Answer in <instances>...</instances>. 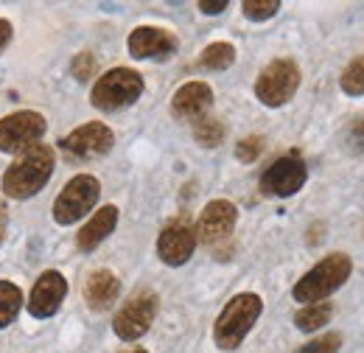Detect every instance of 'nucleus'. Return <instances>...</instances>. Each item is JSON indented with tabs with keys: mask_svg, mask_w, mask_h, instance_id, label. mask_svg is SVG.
Returning a JSON list of instances; mask_svg holds the SVG:
<instances>
[{
	"mask_svg": "<svg viewBox=\"0 0 364 353\" xmlns=\"http://www.w3.org/2000/svg\"><path fill=\"white\" fill-rule=\"evenodd\" d=\"M53 174V149L48 143L28 146L3 174V194L11 199H28L40 194Z\"/></svg>",
	"mask_w": 364,
	"mask_h": 353,
	"instance_id": "f257e3e1",
	"label": "nucleus"
},
{
	"mask_svg": "<svg viewBox=\"0 0 364 353\" xmlns=\"http://www.w3.org/2000/svg\"><path fill=\"white\" fill-rule=\"evenodd\" d=\"M353 275V261L348 253H331L325 255L319 264H314L291 289V297L300 303V306H309V303H322L328 300L333 292H339L348 278Z\"/></svg>",
	"mask_w": 364,
	"mask_h": 353,
	"instance_id": "f03ea898",
	"label": "nucleus"
},
{
	"mask_svg": "<svg viewBox=\"0 0 364 353\" xmlns=\"http://www.w3.org/2000/svg\"><path fill=\"white\" fill-rule=\"evenodd\" d=\"M264 314V300L255 292H241L235 297H230L228 306L213 322V339L222 351H235L244 345V339L250 337V331L255 328L258 317Z\"/></svg>",
	"mask_w": 364,
	"mask_h": 353,
	"instance_id": "7ed1b4c3",
	"label": "nucleus"
},
{
	"mask_svg": "<svg viewBox=\"0 0 364 353\" xmlns=\"http://www.w3.org/2000/svg\"><path fill=\"white\" fill-rule=\"evenodd\" d=\"M143 76L132 68H112L90 90V104L101 112H118L124 107H132L143 95Z\"/></svg>",
	"mask_w": 364,
	"mask_h": 353,
	"instance_id": "20e7f679",
	"label": "nucleus"
},
{
	"mask_svg": "<svg viewBox=\"0 0 364 353\" xmlns=\"http://www.w3.org/2000/svg\"><path fill=\"white\" fill-rule=\"evenodd\" d=\"M300 88V68L294 59H272L255 79V98L264 107H286Z\"/></svg>",
	"mask_w": 364,
	"mask_h": 353,
	"instance_id": "39448f33",
	"label": "nucleus"
},
{
	"mask_svg": "<svg viewBox=\"0 0 364 353\" xmlns=\"http://www.w3.org/2000/svg\"><path fill=\"white\" fill-rule=\"evenodd\" d=\"M98 196H101V182L92 174H76L53 202V221L62 227L76 224L95 208Z\"/></svg>",
	"mask_w": 364,
	"mask_h": 353,
	"instance_id": "423d86ee",
	"label": "nucleus"
},
{
	"mask_svg": "<svg viewBox=\"0 0 364 353\" xmlns=\"http://www.w3.org/2000/svg\"><path fill=\"white\" fill-rule=\"evenodd\" d=\"M157 311H160V297H157V292H151V289L135 292V295L118 309L115 320H112L115 337L124 339V342L140 339L143 334H149L151 322L157 320Z\"/></svg>",
	"mask_w": 364,
	"mask_h": 353,
	"instance_id": "0eeeda50",
	"label": "nucleus"
},
{
	"mask_svg": "<svg viewBox=\"0 0 364 353\" xmlns=\"http://www.w3.org/2000/svg\"><path fill=\"white\" fill-rule=\"evenodd\" d=\"M309 179V166L297 152H289L283 157H277L272 166H267V172L261 174V194L274 196V199H286L294 196Z\"/></svg>",
	"mask_w": 364,
	"mask_h": 353,
	"instance_id": "6e6552de",
	"label": "nucleus"
},
{
	"mask_svg": "<svg viewBox=\"0 0 364 353\" xmlns=\"http://www.w3.org/2000/svg\"><path fill=\"white\" fill-rule=\"evenodd\" d=\"M46 118L34 110H20L6 118H0V152H26L28 146L40 143L46 135Z\"/></svg>",
	"mask_w": 364,
	"mask_h": 353,
	"instance_id": "1a4fd4ad",
	"label": "nucleus"
},
{
	"mask_svg": "<svg viewBox=\"0 0 364 353\" xmlns=\"http://www.w3.org/2000/svg\"><path fill=\"white\" fill-rule=\"evenodd\" d=\"M235 221H238V208L230 202V199H213L205 205V211L199 214V221L193 224L196 227V241L205 244V247H219L225 244L232 230H235Z\"/></svg>",
	"mask_w": 364,
	"mask_h": 353,
	"instance_id": "9d476101",
	"label": "nucleus"
},
{
	"mask_svg": "<svg viewBox=\"0 0 364 353\" xmlns=\"http://www.w3.org/2000/svg\"><path fill=\"white\" fill-rule=\"evenodd\" d=\"M196 244V227L188 219H174L157 236V255L166 266H182L191 261Z\"/></svg>",
	"mask_w": 364,
	"mask_h": 353,
	"instance_id": "9b49d317",
	"label": "nucleus"
},
{
	"mask_svg": "<svg viewBox=\"0 0 364 353\" xmlns=\"http://www.w3.org/2000/svg\"><path fill=\"white\" fill-rule=\"evenodd\" d=\"M129 48V56L135 59H171L180 48V40L168 31V28H160V26H137L135 31L129 34L127 40Z\"/></svg>",
	"mask_w": 364,
	"mask_h": 353,
	"instance_id": "f8f14e48",
	"label": "nucleus"
},
{
	"mask_svg": "<svg viewBox=\"0 0 364 353\" xmlns=\"http://www.w3.org/2000/svg\"><path fill=\"white\" fill-rule=\"evenodd\" d=\"M112 143H115V135L101 121H90V124L73 130L68 137H62V149L73 157H82V160H92V157L107 154L112 149Z\"/></svg>",
	"mask_w": 364,
	"mask_h": 353,
	"instance_id": "ddd939ff",
	"label": "nucleus"
},
{
	"mask_svg": "<svg viewBox=\"0 0 364 353\" xmlns=\"http://www.w3.org/2000/svg\"><path fill=\"white\" fill-rule=\"evenodd\" d=\"M65 297H68V280H65V275L56 272V269H48V272L40 275V280L31 289L28 314L34 320H48V317H53L56 311L62 309Z\"/></svg>",
	"mask_w": 364,
	"mask_h": 353,
	"instance_id": "4468645a",
	"label": "nucleus"
},
{
	"mask_svg": "<svg viewBox=\"0 0 364 353\" xmlns=\"http://www.w3.org/2000/svg\"><path fill=\"white\" fill-rule=\"evenodd\" d=\"M213 107V88L208 82H185L171 98V115L180 121H199Z\"/></svg>",
	"mask_w": 364,
	"mask_h": 353,
	"instance_id": "2eb2a0df",
	"label": "nucleus"
},
{
	"mask_svg": "<svg viewBox=\"0 0 364 353\" xmlns=\"http://www.w3.org/2000/svg\"><path fill=\"white\" fill-rule=\"evenodd\" d=\"M115 224H118V208H115V205L98 208L90 219H87V224L76 233V247H79V253H92L95 247H101V241L109 238V233L115 230Z\"/></svg>",
	"mask_w": 364,
	"mask_h": 353,
	"instance_id": "dca6fc26",
	"label": "nucleus"
},
{
	"mask_svg": "<svg viewBox=\"0 0 364 353\" xmlns=\"http://www.w3.org/2000/svg\"><path fill=\"white\" fill-rule=\"evenodd\" d=\"M121 297V280L115 278V272L109 269H98L92 272L85 283V300L92 311H107L115 306V300Z\"/></svg>",
	"mask_w": 364,
	"mask_h": 353,
	"instance_id": "f3484780",
	"label": "nucleus"
},
{
	"mask_svg": "<svg viewBox=\"0 0 364 353\" xmlns=\"http://www.w3.org/2000/svg\"><path fill=\"white\" fill-rule=\"evenodd\" d=\"M331 317H333V306H331L328 300H322V303H309V306H303V309L294 314V325H297L303 334H314V331L325 328V325L331 322Z\"/></svg>",
	"mask_w": 364,
	"mask_h": 353,
	"instance_id": "a211bd4d",
	"label": "nucleus"
},
{
	"mask_svg": "<svg viewBox=\"0 0 364 353\" xmlns=\"http://www.w3.org/2000/svg\"><path fill=\"white\" fill-rule=\"evenodd\" d=\"M235 62V45L232 43H210L199 53V68L210 73H222Z\"/></svg>",
	"mask_w": 364,
	"mask_h": 353,
	"instance_id": "6ab92c4d",
	"label": "nucleus"
},
{
	"mask_svg": "<svg viewBox=\"0 0 364 353\" xmlns=\"http://www.w3.org/2000/svg\"><path fill=\"white\" fill-rule=\"evenodd\" d=\"M20 309H23V292H20V286H14L9 280H0V331L9 328L17 320Z\"/></svg>",
	"mask_w": 364,
	"mask_h": 353,
	"instance_id": "aec40b11",
	"label": "nucleus"
},
{
	"mask_svg": "<svg viewBox=\"0 0 364 353\" xmlns=\"http://www.w3.org/2000/svg\"><path fill=\"white\" fill-rule=\"evenodd\" d=\"M225 132H228L225 124H222L219 118H213V115H205V118L193 121V137H196V143L205 146V149H216V146H222Z\"/></svg>",
	"mask_w": 364,
	"mask_h": 353,
	"instance_id": "412c9836",
	"label": "nucleus"
},
{
	"mask_svg": "<svg viewBox=\"0 0 364 353\" xmlns=\"http://www.w3.org/2000/svg\"><path fill=\"white\" fill-rule=\"evenodd\" d=\"M339 88H342L345 95H350V98L364 95V53L348 62V68L339 76Z\"/></svg>",
	"mask_w": 364,
	"mask_h": 353,
	"instance_id": "4be33fe9",
	"label": "nucleus"
},
{
	"mask_svg": "<svg viewBox=\"0 0 364 353\" xmlns=\"http://www.w3.org/2000/svg\"><path fill=\"white\" fill-rule=\"evenodd\" d=\"M241 11H244L247 20L264 23V20H272L274 14L280 11V0H244Z\"/></svg>",
	"mask_w": 364,
	"mask_h": 353,
	"instance_id": "5701e85b",
	"label": "nucleus"
},
{
	"mask_svg": "<svg viewBox=\"0 0 364 353\" xmlns=\"http://www.w3.org/2000/svg\"><path fill=\"white\" fill-rule=\"evenodd\" d=\"M342 348V334L339 331H328L322 337H314L311 342L300 345L294 353H336Z\"/></svg>",
	"mask_w": 364,
	"mask_h": 353,
	"instance_id": "b1692460",
	"label": "nucleus"
},
{
	"mask_svg": "<svg viewBox=\"0 0 364 353\" xmlns=\"http://www.w3.org/2000/svg\"><path fill=\"white\" fill-rule=\"evenodd\" d=\"M261 154H264V137L261 135H250V137L235 143V157L241 163H255Z\"/></svg>",
	"mask_w": 364,
	"mask_h": 353,
	"instance_id": "393cba45",
	"label": "nucleus"
},
{
	"mask_svg": "<svg viewBox=\"0 0 364 353\" xmlns=\"http://www.w3.org/2000/svg\"><path fill=\"white\" fill-rule=\"evenodd\" d=\"M345 149L350 154H364V118H353L345 130Z\"/></svg>",
	"mask_w": 364,
	"mask_h": 353,
	"instance_id": "a878e982",
	"label": "nucleus"
},
{
	"mask_svg": "<svg viewBox=\"0 0 364 353\" xmlns=\"http://www.w3.org/2000/svg\"><path fill=\"white\" fill-rule=\"evenodd\" d=\"M70 73H73L79 82H87L90 76H95V56H92L90 51H82V53L73 56V62H70Z\"/></svg>",
	"mask_w": 364,
	"mask_h": 353,
	"instance_id": "bb28decb",
	"label": "nucleus"
},
{
	"mask_svg": "<svg viewBox=\"0 0 364 353\" xmlns=\"http://www.w3.org/2000/svg\"><path fill=\"white\" fill-rule=\"evenodd\" d=\"M228 6V0H199V11L202 14H222Z\"/></svg>",
	"mask_w": 364,
	"mask_h": 353,
	"instance_id": "cd10ccee",
	"label": "nucleus"
},
{
	"mask_svg": "<svg viewBox=\"0 0 364 353\" xmlns=\"http://www.w3.org/2000/svg\"><path fill=\"white\" fill-rule=\"evenodd\" d=\"M11 34H14V28H11V23L0 17V53L6 51V45L11 43Z\"/></svg>",
	"mask_w": 364,
	"mask_h": 353,
	"instance_id": "c85d7f7f",
	"label": "nucleus"
},
{
	"mask_svg": "<svg viewBox=\"0 0 364 353\" xmlns=\"http://www.w3.org/2000/svg\"><path fill=\"white\" fill-rule=\"evenodd\" d=\"M6 224H9V216H6V211L0 208V244H3V238H6Z\"/></svg>",
	"mask_w": 364,
	"mask_h": 353,
	"instance_id": "c756f323",
	"label": "nucleus"
},
{
	"mask_svg": "<svg viewBox=\"0 0 364 353\" xmlns=\"http://www.w3.org/2000/svg\"><path fill=\"white\" fill-rule=\"evenodd\" d=\"M129 353H149V351H143V348H137V351H129Z\"/></svg>",
	"mask_w": 364,
	"mask_h": 353,
	"instance_id": "7c9ffc66",
	"label": "nucleus"
}]
</instances>
